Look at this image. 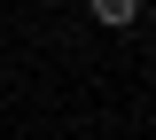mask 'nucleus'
<instances>
[{
	"mask_svg": "<svg viewBox=\"0 0 156 140\" xmlns=\"http://www.w3.org/2000/svg\"><path fill=\"white\" fill-rule=\"evenodd\" d=\"M86 16H94L101 31H125V23L140 16V0H86Z\"/></svg>",
	"mask_w": 156,
	"mask_h": 140,
	"instance_id": "1",
	"label": "nucleus"
}]
</instances>
